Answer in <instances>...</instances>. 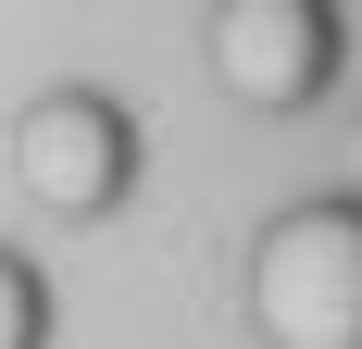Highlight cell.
Masks as SVG:
<instances>
[{
	"label": "cell",
	"instance_id": "1",
	"mask_svg": "<svg viewBox=\"0 0 362 349\" xmlns=\"http://www.w3.org/2000/svg\"><path fill=\"white\" fill-rule=\"evenodd\" d=\"M0 349H63V275L25 237H0Z\"/></svg>",
	"mask_w": 362,
	"mask_h": 349
}]
</instances>
